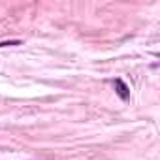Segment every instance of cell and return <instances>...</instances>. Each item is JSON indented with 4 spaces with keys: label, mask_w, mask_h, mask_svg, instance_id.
I'll return each instance as SVG.
<instances>
[{
    "label": "cell",
    "mask_w": 160,
    "mask_h": 160,
    "mask_svg": "<svg viewBox=\"0 0 160 160\" xmlns=\"http://www.w3.org/2000/svg\"><path fill=\"white\" fill-rule=\"evenodd\" d=\"M6 45H19V42L15 40V42H2L0 43V47H6Z\"/></svg>",
    "instance_id": "7a4b0ae2"
},
{
    "label": "cell",
    "mask_w": 160,
    "mask_h": 160,
    "mask_svg": "<svg viewBox=\"0 0 160 160\" xmlns=\"http://www.w3.org/2000/svg\"><path fill=\"white\" fill-rule=\"evenodd\" d=\"M113 85H115V92L119 94V98L126 102V100L130 98V89H128V85L122 81V79H115V83H113Z\"/></svg>",
    "instance_id": "6da1fadb"
}]
</instances>
